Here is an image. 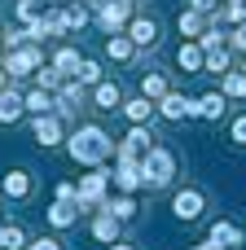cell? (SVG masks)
<instances>
[{"label":"cell","mask_w":246,"mask_h":250,"mask_svg":"<svg viewBox=\"0 0 246 250\" xmlns=\"http://www.w3.org/2000/svg\"><path fill=\"white\" fill-rule=\"evenodd\" d=\"M66 154H70L79 167H101L106 158H114V154H119V141H114L110 132H101L97 123H84V127L66 141Z\"/></svg>","instance_id":"obj_1"},{"label":"cell","mask_w":246,"mask_h":250,"mask_svg":"<svg viewBox=\"0 0 246 250\" xmlns=\"http://www.w3.org/2000/svg\"><path fill=\"white\" fill-rule=\"evenodd\" d=\"M110 180H114V176H110L106 167H92V171L79 180V198H75V202H79V211H106V202H101V198H106Z\"/></svg>","instance_id":"obj_2"},{"label":"cell","mask_w":246,"mask_h":250,"mask_svg":"<svg viewBox=\"0 0 246 250\" xmlns=\"http://www.w3.org/2000/svg\"><path fill=\"white\" fill-rule=\"evenodd\" d=\"M141 167H145V185H150V189H163V185H172V176H176V158H172V149H163V145H154V149L141 158Z\"/></svg>","instance_id":"obj_3"},{"label":"cell","mask_w":246,"mask_h":250,"mask_svg":"<svg viewBox=\"0 0 246 250\" xmlns=\"http://www.w3.org/2000/svg\"><path fill=\"white\" fill-rule=\"evenodd\" d=\"M128 22H132V0H106V4L97 9V26H101L106 35H119Z\"/></svg>","instance_id":"obj_4"},{"label":"cell","mask_w":246,"mask_h":250,"mask_svg":"<svg viewBox=\"0 0 246 250\" xmlns=\"http://www.w3.org/2000/svg\"><path fill=\"white\" fill-rule=\"evenodd\" d=\"M44 62H40V44H22V48H13L9 57H4V70L13 75V79H22V75H35Z\"/></svg>","instance_id":"obj_5"},{"label":"cell","mask_w":246,"mask_h":250,"mask_svg":"<svg viewBox=\"0 0 246 250\" xmlns=\"http://www.w3.org/2000/svg\"><path fill=\"white\" fill-rule=\"evenodd\" d=\"M202 207H207L202 189H189V185H185V189L172 198V211H176V220H180V224H194V220L202 215Z\"/></svg>","instance_id":"obj_6"},{"label":"cell","mask_w":246,"mask_h":250,"mask_svg":"<svg viewBox=\"0 0 246 250\" xmlns=\"http://www.w3.org/2000/svg\"><path fill=\"white\" fill-rule=\"evenodd\" d=\"M176 66H180L185 75H202V66H207V48H202L198 40H185V44L176 48Z\"/></svg>","instance_id":"obj_7"},{"label":"cell","mask_w":246,"mask_h":250,"mask_svg":"<svg viewBox=\"0 0 246 250\" xmlns=\"http://www.w3.org/2000/svg\"><path fill=\"white\" fill-rule=\"evenodd\" d=\"M110 176H114V189H119V193H136V189L145 185V167H141V163H119Z\"/></svg>","instance_id":"obj_8"},{"label":"cell","mask_w":246,"mask_h":250,"mask_svg":"<svg viewBox=\"0 0 246 250\" xmlns=\"http://www.w3.org/2000/svg\"><path fill=\"white\" fill-rule=\"evenodd\" d=\"M92 105H97V110H106V114H114V110H123V88H119L114 79H110V83L101 79V83L92 88Z\"/></svg>","instance_id":"obj_9"},{"label":"cell","mask_w":246,"mask_h":250,"mask_svg":"<svg viewBox=\"0 0 246 250\" xmlns=\"http://www.w3.org/2000/svg\"><path fill=\"white\" fill-rule=\"evenodd\" d=\"M158 114H163V119H172V123H180V119H194V101H189L185 92H167V97L158 101Z\"/></svg>","instance_id":"obj_10"},{"label":"cell","mask_w":246,"mask_h":250,"mask_svg":"<svg viewBox=\"0 0 246 250\" xmlns=\"http://www.w3.org/2000/svg\"><path fill=\"white\" fill-rule=\"evenodd\" d=\"M128 35H132L136 48H154V44H158V22H154V18H132V22H128Z\"/></svg>","instance_id":"obj_11"},{"label":"cell","mask_w":246,"mask_h":250,"mask_svg":"<svg viewBox=\"0 0 246 250\" xmlns=\"http://www.w3.org/2000/svg\"><path fill=\"white\" fill-rule=\"evenodd\" d=\"M224 105H229V97H224V92H202V97L194 101V114L216 123V119H224Z\"/></svg>","instance_id":"obj_12"},{"label":"cell","mask_w":246,"mask_h":250,"mask_svg":"<svg viewBox=\"0 0 246 250\" xmlns=\"http://www.w3.org/2000/svg\"><path fill=\"white\" fill-rule=\"evenodd\" d=\"M31 127H35V141H40V145H57V141H62V119H57V114H35Z\"/></svg>","instance_id":"obj_13"},{"label":"cell","mask_w":246,"mask_h":250,"mask_svg":"<svg viewBox=\"0 0 246 250\" xmlns=\"http://www.w3.org/2000/svg\"><path fill=\"white\" fill-rule=\"evenodd\" d=\"M119 233H123V220H114L110 211H101V215L92 220V237H97L101 246H114V242H119Z\"/></svg>","instance_id":"obj_14"},{"label":"cell","mask_w":246,"mask_h":250,"mask_svg":"<svg viewBox=\"0 0 246 250\" xmlns=\"http://www.w3.org/2000/svg\"><path fill=\"white\" fill-rule=\"evenodd\" d=\"M106 57H110V62H132V57H136V44H132V35H128V31L110 35V40H106Z\"/></svg>","instance_id":"obj_15"},{"label":"cell","mask_w":246,"mask_h":250,"mask_svg":"<svg viewBox=\"0 0 246 250\" xmlns=\"http://www.w3.org/2000/svg\"><path fill=\"white\" fill-rule=\"evenodd\" d=\"M22 101H26V114H31V119H35V114H53V110H57V97H53L48 88H31Z\"/></svg>","instance_id":"obj_16"},{"label":"cell","mask_w":246,"mask_h":250,"mask_svg":"<svg viewBox=\"0 0 246 250\" xmlns=\"http://www.w3.org/2000/svg\"><path fill=\"white\" fill-rule=\"evenodd\" d=\"M0 189H4L9 202H26V198H31V176H26V171H9Z\"/></svg>","instance_id":"obj_17"},{"label":"cell","mask_w":246,"mask_h":250,"mask_svg":"<svg viewBox=\"0 0 246 250\" xmlns=\"http://www.w3.org/2000/svg\"><path fill=\"white\" fill-rule=\"evenodd\" d=\"M75 220H79V202H62V198H57V202L48 207V224H53V229H75Z\"/></svg>","instance_id":"obj_18"},{"label":"cell","mask_w":246,"mask_h":250,"mask_svg":"<svg viewBox=\"0 0 246 250\" xmlns=\"http://www.w3.org/2000/svg\"><path fill=\"white\" fill-rule=\"evenodd\" d=\"M216 246H224V250H238L242 246V229L238 224H229V220H220V224H211V233H207Z\"/></svg>","instance_id":"obj_19"},{"label":"cell","mask_w":246,"mask_h":250,"mask_svg":"<svg viewBox=\"0 0 246 250\" xmlns=\"http://www.w3.org/2000/svg\"><path fill=\"white\" fill-rule=\"evenodd\" d=\"M22 114H26V101H22L18 92L4 88V92H0V123H18Z\"/></svg>","instance_id":"obj_20"},{"label":"cell","mask_w":246,"mask_h":250,"mask_svg":"<svg viewBox=\"0 0 246 250\" xmlns=\"http://www.w3.org/2000/svg\"><path fill=\"white\" fill-rule=\"evenodd\" d=\"M167 92H172V88H167V75H163V70H154V75H145V79H141V97H150L154 105H158Z\"/></svg>","instance_id":"obj_21"},{"label":"cell","mask_w":246,"mask_h":250,"mask_svg":"<svg viewBox=\"0 0 246 250\" xmlns=\"http://www.w3.org/2000/svg\"><path fill=\"white\" fill-rule=\"evenodd\" d=\"M154 110H158V105H154L150 97H136V101H123V114H128V123H150V119H154Z\"/></svg>","instance_id":"obj_22"},{"label":"cell","mask_w":246,"mask_h":250,"mask_svg":"<svg viewBox=\"0 0 246 250\" xmlns=\"http://www.w3.org/2000/svg\"><path fill=\"white\" fill-rule=\"evenodd\" d=\"M79 62H84V57H79V53H75V48H70V44H62V48H57V53H53V66H57V70H62V75H66V79H70V75H75V70H79Z\"/></svg>","instance_id":"obj_23"},{"label":"cell","mask_w":246,"mask_h":250,"mask_svg":"<svg viewBox=\"0 0 246 250\" xmlns=\"http://www.w3.org/2000/svg\"><path fill=\"white\" fill-rule=\"evenodd\" d=\"M176 26H180V35H189V40H198V35L207 31V26H202V13H198V9H185Z\"/></svg>","instance_id":"obj_24"},{"label":"cell","mask_w":246,"mask_h":250,"mask_svg":"<svg viewBox=\"0 0 246 250\" xmlns=\"http://www.w3.org/2000/svg\"><path fill=\"white\" fill-rule=\"evenodd\" d=\"M106 211H110L114 220H132V215H136V202H132V193H119V198L106 202Z\"/></svg>","instance_id":"obj_25"},{"label":"cell","mask_w":246,"mask_h":250,"mask_svg":"<svg viewBox=\"0 0 246 250\" xmlns=\"http://www.w3.org/2000/svg\"><path fill=\"white\" fill-rule=\"evenodd\" d=\"M202 70H211V75H229V53L224 48H207V66Z\"/></svg>","instance_id":"obj_26"},{"label":"cell","mask_w":246,"mask_h":250,"mask_svg":"<svg viewBox=\"0 0 246 250\" xmlns=\"http://www.w3.org/2000/svg\"><path fill=\"white\" fill-rule=\"evenodd\" d=\"M62 18H66V31H79V26L88 22V9H84V4H66Z\"/></svg>","instance_id":"obj_27"},{"label":"cell","mask_w":246,"mask_h":250,"mask_svg":"<svg viewBox=\"0 0 246 250\" xmlns=\"http://www.w3.org/2000/svg\"><path fill=\"white\" fill-rule=\"evenodd\" d=\"M75 79H79V83H101V66H97L92 57H84L79 70H75Z\"/></svg>","instance_id":"obj_28"},{"label":"cell","mask_w":246,"mask_h":250,"mask_svg":"<svg viewBox=\"0 0 246 250\" xmlns=\"http://www.w3.org/2000/svg\"><path fill=\"white\" fill-rule=\"evenodd\" d=\"M35 75H40V88H48V92H53V88H62V83H66V75H62V70H57V66H40V70H35Z\"/></svg>","instance_id":"obj_29"},{"label":"cell","mask_w":246,"mask_h":250,"mask_svg":"<svg viewBox=\"0 0 246 250\" xmlns=\"http://www.w3.org/2000/svg\"><path fill=\"white\" fill-rule=\"evenodd\" d=\"M31 242H26V233L18 229V224H4V250H26Z\"/></svg>","instance_id":"obj_30"},{"label":"cell","mask_w":246,"mask_h":250,"mask_svg":"<svg viewBox=\"0 0 246 250\" xmlns=\"http://www.w3.org/2000/svg\"><path fill=\"white\" fill-rule=\"evenodd\" d=\"M224 97H246V75L242 70H229L224 75Z\"/></svg>","instance_id":"obj_31"},{"label":"cell","mask_w":246,"mask_h":250,"mask_svg":"<svg viewBox=\"0 0 246 250\" xmlns=\"http://www.w3.org/2000/svg\"><path fill=\"white\" fill-rule=\"evenodd\" d=\"M224 18H229V22H238V26H242V22H246V0H233V4H229V9H224Z\"/></svg>","instance_id":"obj_32"},{"label":"cell","mask_w":246,"mask_h":250,"mask_svg":"<svg viewBox=\"0 0 246 250\" xmlns=\"http://www.w3.org/2000/svg\"><path fill=\"white\" fill-rule=\"evenodd\" d=\"M229 136H233V145H246V114L233 119V132H229Z\"/></svg>","instance_id":"obj_33"},{"label":"cell","mask_w":246,"mask_h":250,"mask_svg":"<svg viewBox=\"0 0 246 250\" xmlns=\"http://www.w3.org/2000/svg\"><path fill=\"white\" fill-rule=\"evenodd\" d=\"M26 250H66V246H62L57 237H35V242H31Z\"/></svg>","instance_id":"obj_34"},{"label":"cell","mask_w":246,"mask_h":250,"mask_svg":"<svg viewBox=\"0 0 246 250\" xmlns=\"http://www.w3.org/2000/svg\"><path fill=\"white\" fill-rule=\"evenodd\" d=\"M229 44H233L238 53H246V22H242V26H238V31H233V40H229Z\"/></svg>","instance_id":"obj_35"},{"label":"cell","mask_w":246,"mask_h":250,"mask_svg":"<svg viewBox=\"0 0 246 250\" xmlns=\"http://www.w3.org/2000/svg\"><path fill=\"white\" fill-rule=\"evenodd\" d=\"M194 9H198V13H211V9H216V0H194Z\"/></svg>","instance_id":"obj_36"},{"label":"cell","mask_w":246,"mask_h":250,"mask_svg":"<svg viewBox=\"0 0 246 250\" xmlns=\"http://www.w3.org/2000/svg\"><path fill=\"white\" fill-rule=\"evenodd\" d=\"M4 88H9V70L0 66V92H4Z\"/></svg>","instance_id":"obj_37"},{"label":"cell","mask_w":246,"mask_h":250,"mask_svg":"<svg viewBox=\"0 0 246 250\" xmlns=\"http://www.w3.org/2000/svg\"><path fill=\"white\" fill-rule=\"evenodd\" d=\"M106 250H136V246H128V242H114V246H106Z\"/></svg>","instance_id":"obj_38"},{"label":"cell","mask_w":246,"mask_h":250,"mask_svg":"<svg viewBox=\"0 0 246 250\" xmlns=\"http://www.w3.org/2000/svg\"><path fill=\"white\" fill-rule=\"evenodd\" d=\"M0 250H4V224H0Z\"/></svg>","instance_id":"obj_39"}]
</instances>
